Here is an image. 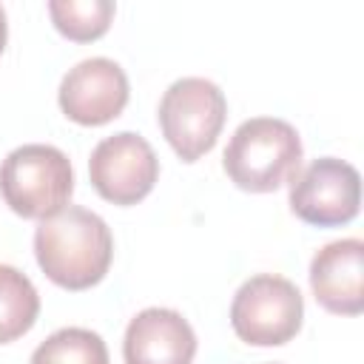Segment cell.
<instances>
[{"instance_id":"cell-14","label":"cell","mask_w":364,"mask_h":364,"mask_svg":"<svg viewBox=\"0 0 364 364\" xmlns=\"http://www.w3.org/2000/svg\"><path fill=\"white\" fill-rule=\"evenodd\" d=\"M6 37H9V26H6V11H3V6H0V54H3V48H6Z\"/></svg>"},{"instance_id":"cell-5","label":"cell","mask_w":364,"mask_h":364,"mask_svg":"<svg viewBox=\"0 0 364 364\" xmlns=\"http://www.w3.org/2000/svg\"><path fill=\"white\" fill-rule=\"evenodd\" d=\"M304 318V299L299 287L276 273L250 276L230 301L233 333L253 347L287 344Z\"/></svg>"},{"instance_id":"cell-8","label":"cell","mask_w":364,"mask_h":364,"mask_svg":"<svg viewBox=\"0 0 364 364\" xmlns=\"http://www.w3.org/2000/svg\"><path fill=\"white\" fill-rule=\"evenodd\" d=\"M60 108L80 125H105L128 105V77L119 63L91 57L68 68L57 91Z\"/></svg>"},{"instance_id":"cell-2","label":"cell","mask_w":364,"mask_h":364,"mask_svg":"<svg viewBox=\"0 0 364 364\" xmlns=\"http://www.w3.org/2000/svg\"><path fill=\"white\" fill-rule=\"evenodd\" d=\"M301 139L299 131L279 117L245 119L222 156V168L230 182L250 193H270L299 173Z\"/></svg>"},{"instance_id":"cell-13","label":"cell","mask_w":364,"mask_h":364,"mask_svg":"<svg viewBox=\"0 0 364 364\" xmlns=\"http://www.w3.org/2000/svg\"><path fill=\"white\" fill-rule=\"evenodd\" d=\"M28 364H108V347L94 330L63 327L31 353Z\"/></svg>"},{"instance_id":"cell-7","label":"cell","mask_w":364,"mask_h":364,"mask_svg":"<svg viewBox=\"0 0 364 364\" xmlns=\"http://www.w3.org/2000/svg\"><path fill=\"white\" fill-rule=\"evenodd\" d=\"M88 176L94 191L114 205L142 202L159 176V159L151 142L134 131H119L97 142L88 159Z\"/></svg>"},{"instance_id":"cell-9","label":"cell","mask_w":364,"mask_h":364,"mask_svg":"<svg viewBox=\"0 0 364 364\" xmlns=\"http://www.w3.org/2000/svg\"><path fill=\"white\" fill-rule=\"evenodd\" d=\"M310 287L327 313L358 316L364 310V242L338 239L316 250L310 262Z\"/></svg>"},{"instance_id":"cell-1","label":"cell","mask_w":364,"mask_h":364,"mask_svg":"<svg viewBox=\"0 0 364 364\" xmlns=\"http://www.w3.org/2000/svg\"><path fill=\"white\" fill-rule=\"evenodd\" d=\"M34 256L40 270L65 290L100 284L114 259V236L102 216L88 208L65 205L40 219L34 230Z\"/></svg>"},{"instance_id":"cell-11","label":"cell","mask_w":364,"mask_h":364,"mask_svg":"<svg viewBox=\"0 0 364 364\" xmlns=\"http://www.w3.org/2000/svg\"><path fill=\"white\" fill-rule=\"evenodd\" d=\"M40 313V296L26 273L0 264V344L26 336Z\"/></svg>"},{"instance_id":"cell-4","label":"cell","mask_w":364,"mask_h":364,"mask_svg":"<svg viewBox=\"0 0 364 364\" xmlns=\"http://www.w3.org/2000/svg\"><path fill=\"white\" fill-rule=\"evenodd\" d=\"M225 117L228 100L222 88L205 77H182L171 82L156 111L159 128L182 162H196L216 145Z\"/></svg>"},{"instance_id":"cell-12","label":"cell","mask_w":364,"mask_h":364,"mask_svg":"<svg viewBox=\"0 0 364 364\" xmlns=\"http://www.w3.org/2000/svg\"><path fill=\"white\" fill-rule=\"evenodd\" d=\"M117 6L111 0H51L48 14L54 28L74 40V43H91L102 37L114 20Z\"/></svg>"},{"instance_id":"cell-10","label":"cell","mask_w":364,"mask_h":364,"mask_svg":"<svg viewBox=\"0 0 364 364\" xmlns=\"http://www.w3.org/2000/svg\"><path fill=\"white\" fill-rule=\"evenodd\" d=\"M196 355V333L188 318L168 307L136 313L122 338L125 364H191Z\"/></svg>"},{"instance_id":"cell-3","label":"cell","mask_w":364,"mask_h":364,"mask_svg":"<svg viewBox=\"0 0 364 364\" xmlns=\"http://www.w3.org/2000/svg\"><path fill=\"white\" fill-rule=\"evenodd\" d=\"M71 162L54 145H20L0 165V196L23 219H46L63 210L71 199Z\"/></svg>"},{"instance_id":"cell-6","label":"cell","mask_w":364,"mask_h":364,"mask_svg":"<svg viewBox=\"0 0 364 364\" xmlns=\"http://www.w3.org/2000/svg\"><path fill=\"white\" fill-rule=\"evenodd\" d=\"M361 176L358 171L336 156L313 159L290 182V210L304 225L336 228L358 216Z\"/></svg>"}]
</instances>
